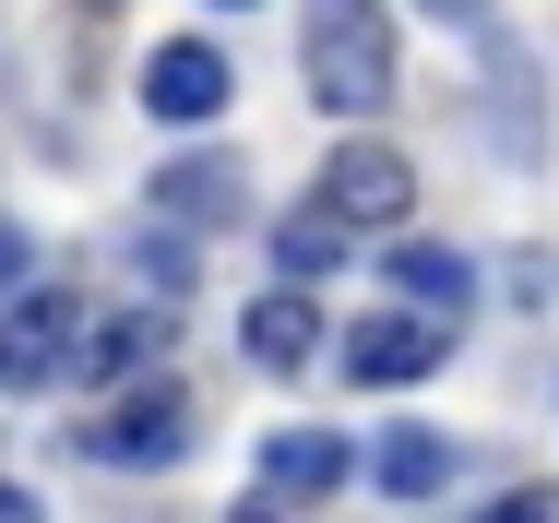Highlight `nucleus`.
<instances>
[{
    "instance_id": "f257e3e1",
    "label": "nucleus",
    "mask_w": 559,
    "mask_h": 523,
    "mask_svg": "<svg viewBox=\"0 0 559 523\" xmlns=\"http://www.w3.org/2000/svg\"><path fill=\"white\" fill-rule=\"evenodd\" d=\"M298 60H310V96L334 119H381L393 84H405V48H393L381 0H310L298 12Z\"/></svg>"
},
{
    "instance_id": "f03ea898",
    "label": "nucleus",
    "mask_w": 559,
    "mask_h": 523,
    "mask_svg": "<svg viewBox=\"0 0 559 523\" xmlns=\"http://www.w3.org/2000/svg\"><path fill=\"white\" fill-rule=\"evenodd\" d=\"M179 452H191V393H179L167 369H143L131 393H108L96 428H84V464H108V476H155V464H179Z\"/></svg>"
},
{
    "instance_id": "7ed1b4c3",
    "label": "nucleus",
    "mask_w": 559,
    "mask_h": 523,
    "mask_svg": "<svg viewBox=\"0 0 559 523\" xmlns=\"http://www.w3.org/2000/svg\"><path fill=\"white\" fill-rule=\"evenodd\" d=\"M84 298L72 286H24L12 310H0V393H48V381H72V345H84Z\"/></svg>"
},
{
    "instance_id": "20e7f679",
    "label": "nucleus",
    "mask_w": 559,
    "mask_h": 523,
    "mask_svg": "<svg viewBox=\"0 0 559 523\" xmlns=\"http://www.w3.org/2000/svg\"><path fill=\"white\" fill-rule=\"evenodd\" d=\"M310 203H334L357 238H393V226L417 214V167H405L393 143H334V155H322V191H310Z\"/></svg>"
},
{
    "instance_id": "39448f33",
    "label": "nucleus",
    "mask_w": 559,
    "mask_h": 523,
    "mask_svg": "<svg viewBox=\"0 0 559 523\" xmlns=\"http://www.w3.org/2000/svg\"><path fill=\"white\" fill-rule=\"evenodd\" d=\"M441 357H452L441 310H369L345 333V381H357V393H405V381H429Z\"/></svg>"
},
{
    "instance_id": "423d86ee",
    "label": "nucleus",
    "mask_w": 559,
    "mask_h": 523,
    "mask_svg": "<svg viewBox=\"0 0 559 523\" xmlns=\"http://www.w3.org/2000/svg\"><path fill=\"white\" fill-rule=\"evenodd\" d=\"M226 96H238V72H226L215 36H167V48L143 60V107H155L167 131H203V119H226Z\"/></svg>"
},
{
    "instance_id": "0eeeda50",
    "label": "nucleus",
    "mask_w": 559,
    "mask_h": 523,
    "mask_svg": "<svg viewBox=\"0 0 559 523\" xmlns=\"http://www.w3.org/2000/svg\"><path fill=\"white\" fill-rule=\"evenodd\" d=\"M238 345H250V369H274V381H286V369H310V357H322V310H310V286H286V274H274V286L238 310Z\"/></svg>"
},
{
    "instance_id": "6e6552de",
    "label": "nucleus",
    "mask_w": 559,
    "mask_h": 523,
    "mask_svg": "<svg viewBox=\"0 0 559 523\" xmlns=\"http://www.w3.org/2000/svg\"><path fill=\"white\" fill-rule=\"evenodd\" d=\"M381 274H393V298H405V310H441V321L476 310V262H464V250H441V238H405V226H393Z\"/></svg>"
},
{
    "instance_id": "1a4fd4ad",
    "label": "nucleus",
    "mask_w": 559,
    "mask_h": 523,
    "mask_svg": "<svg viewBox=\"0 0 559 523\" xmlns=\"http://www.w3.org/2000/svg\"><path fill=\"white\" fill-rule=\"evenodd\" d=\"M155 357H167V310H119V321H84V345H72V381L119 393V381H143Z\"/></svg>"
},
{
    "instance_id": "9d476101",
    "label": "nucleus",
    "mask_w": 559,
    "mask_h": 523,
    "mask_svg": "<svg viewBox=\"0 0 559 523\" xmlns=\"http://www.w3.org/2000/svg\"><path fill=\"white\" fill-rule=\"evenodd\" d=\"M345 488V440L334 428H274L262 440V500H334Z\"/></svg>"
},
{
    "instance_id": "9b49d317",
    "label": "nucleus",
    "mask_w": 559,
    "mask_h": 523,
    "mask_svg": "<svg viewBox=\"0 0 559 523\" xmlns=\"http://www.w3.org/2000/svg\"><path fill=\"white\" fill-rule=\"evenodd\" d=\"M155 214H179L191 238H203V226H238V167H226V155H167V167H155Z\"/></svg>"
},
{
    "instance_id": "f8f14e48",
    "label": "nucleus",
    "mask_w": 559,
    "mask_h": 523,
    "mask_svg": "<svg viewBox=\"0 0 559 523\" xmlns=\"http://www.w3.org/2000/svg\"><path fill=\"white\" fill-rule=\"evenodd\" d=\"M369 476H381V500H441V488H452V440H441V428H381Z\"/></svg>"
},
{
    "instance_id": "ddd939ff",
    "label": "nucleus",
    "mask_w": 559,
    "mask_h": 523,
    "mask_svg": "<svg viewBox=\"0 0 559 523\" xmlns=\"http://www.w3.org/2000/svg\"><path fill=\"white\" fill-rule=\"evenodd\" d=\"M345 250H357V226H345L334 203H298L286 226H274V274H286V286H322Z\"/></svg>"
},
{
    "instance_id": "4468645a",
    "label": "nucleus",
    "mask_w": 559,
    "mask_h": 523,
    "mask_svg": "<svg viewBox=\"0 0 559 523\" xmlns=\"http://www.w3.org/2000/svg\"><path fill=\"white\" fill-rule=\"evenodd\" d=\"M488 107H500V155L536 167V84H524V48H488Z\"/></svg>"
},
{
    "instance_id": "2eb2a0df",
    "label": "nucleus",
    "mask_w": 559,
    "mask_h": 523,
    "mask_svg": "<svg viewBox=\"0 0 559 523\" xmlns=\"http://www.w3.org/2000/svg\"><path fill=\"white\" fill-rule=\"evenodd\" d=\"M143 274H155V286H203V250L179 238V214H155V226H143Z\"/></svg>"
},
{
    "instance_id": "dca6fc26",
    "label": "nucleus",
    "mask_w": 559,
    "mask_h": 523,
    "mask_svg": "<svg viewBox=\"0 0 559 523\" xmlns=\"http://www.w3.org/2000/svg\"><path fill=\"white\" fill-rule=\"evenodd\" d=\"M476 523H559V488H500Z\"/></svg>"
},
{
    "instance_id": "f3484780",
    "label": "nucleus",
    "mask_w": 559,
    "mask_h": 523,
    "mask_svg": "<svg viewBox=\"0 0 559 523\" xmlns=\"http://www.w3.org/2000/svg\"><path fill=\"white\" fill-rule=\"evenodd\" d=\"M24 286H36V238L0 214V298H24Z\"/></svg>"
},
{
    "instance_id": "a211bd4d",
    "label": "nucleus",
    "mask_w": 559,
    "mask_h": 523,
    "mask_svg": "<svg viewBox=\"0 0 559 523\" xmlns=\"http://www.w3.org/2000/svg\"><path fill=\"white\" fill-rule=\"evenodd\" d=\"M417 12H441V24H476V12H488V0H417Z\"/></svg>"
},
{
    "instance_id": "6ab92c4d",
    "label": "nucleus",
    "mask_w": 559,
    "mask_h": 523,
    "mask_svg": "<svg viewBox=\"0 0 559 523\" xmlns=\"http://www.w3.org/2000/svg\"><path fill=\"white\" fill-rule=\"evenodd\" d=\"M0 523H36V500H24V488H0Z\"/></svg>"
},
{
    "instance_id": "aec40b11",
    "label": "nucleus",
    "mask_w": 559,
    "mask_h": 523,
    "mask_svg": "<svg viewBox=\"0 0 559 523\" xmlns=\"http://www.w3.org/2000/svg\"><path fill=\"white\" fill-rule=\"evenodd\" d=\"M215 12H250V0H215Z\"/></svg>"
}]
</instances>
